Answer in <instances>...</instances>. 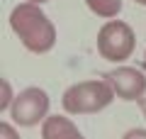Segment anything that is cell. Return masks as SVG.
I'll return each instance as SVG.
<instances>
[{
  "label": "cell",
  "instance_id": "cell-1",
  "mask_svg": "<svg viewBox=\"0 0 146 139\" xmlns=\"http://www.w3.org/2000/svg\"><path fill=\"white\" fill-rule=\"evenodd\" d=\"M10 27L32 54H46L56 44V27L36 3H20L10 12Z\"/></svg>",
  "mask_w": 146,
  "mask_h": 139
},
{
  "label": "cell",
  "instance_id": "cell-2",
  "mask_svg": "<svg viewBox=\"0 0 146 139\" xmlns=\"http://www.w3.org/2000/svg\"><path fill=\"white\" fill-rule=\"evenodd\" d=\"M115 88L110 81H83L66 88L61 98V105L68 115H95L102 112L115 100Z\"/></svg>",
  "mask_w": 146,
  "mask_h": 139
},
{
  "label": "cell",
  "instance_id": "cell-3",
  "mask_svg": "<svg viewBox=\"0 0 146 139\" xmlns=\"http://www.w3.org/2000/svg\"><path fill=\"white\" fill-rule=\"evenodd\" d=\"M136 46V34L127 22L110 20L98 32V54L105 61H127Z\"/></svg>",
  "mask_w": 146,
  "mask_h": 139
},
{
  "label": "cell",
  "instance_id": "cell-4",
  "mask_svg": "<svg viewBox=\"0 0 146 139\" xmlns=\"http://www.w3.org/2000/svg\"><path fill=\"white\" fill-rule=\"evenodd\" d=\"M46 115H49V95L46 90L36 86L25 88L10 105V117L20 127H34V124L44 122Z\"/></svg>",
  "mask_w": 146,
  "mask_h": 139
},
{
  "label": "cell",
  "instance_id": "cell-5",
  "mask_svg": "<svg viewBox=\"0 0 146 139\" xmlns=\"http://www.w3.org/2000/svg\"><path fill=\"white\" fill-rule=\"evenodd\" d=\"M105 81H110V86L115 88L117 98L122 100H139L146 93V76L141 68L134 66H117L110 73H105Z\"/></svg>",
  "mask_w": 146,
  "mask_h": 139
},
{
  "label": "cell",
  "instance_id": "cell-6",
  "mask_svg": "<svg viewBox=\"0 0 146 139\" xmlns=\"http://www.w3.org/2000/svg\"><path fill=\"white\" fill-rule=\"evenodd\" d=\"M42 139H85L83 132L76 127L66 115H51L42 122Z\"/></svg>",
  "mask_w": 146,
  "mask_h": 139
},
{
  "label": "cell",
  "instance_id": "cell-7",
  "mask_svg": "<svg viewBox=\"0 0 146 139\" xmlns=\"http://www.w3.org/2000/svg\"><path fill=\"white\" fill-rule=\"evenodd\" d=\"M85 5L93 15L105 17V20H115L122 12V0H85Z\"/></svg>",
  "mask_w": 146,
  "mask_h": 139
},
{
  "label": "cell",
  "instance_id": "cell-8",
  "mask_svg": "<svg viewBox=\"0 0 146 139\" xmlns=\"http://www.w3.org/2000/svg\"><path fill=\"white\" fill-rule=\"evenodd\" d=\"M12 100H15V98H12V93H10V83L3 78V100H0V108H3V110H10Z\"/></svg>",
  "mask_w": 146,
  "mask_h": 139
},
{
  "label": "cell",
  "instance_id": "cell-9",
  "mask_svg": "<svg viewBox=\"0 0 146 139\" xmlns=\"http://www.w3.org/2000/svg\"><path fill=\"white\" fill-rule=\"evenodd\" d=\"M0 137L3 139H20V134L15 132V127L10 122H0Z\"/></svg>",
  "mask_w": 146,
  "mask_h": 139
},
{
  "label": "cell",
  "instance_id": "cell-10",
  "mask_svg": "<svg viewBox=\"0 0 146 139\" xmlns=\"http://www.w3.org/2000/svg\"><path fill=\"white\" fill-rule=\"evenodd\" d=\"M122 139H146V129L144 127H134V129H129V132H124Z\"/></svg>",
  "mask_w": 146,
  "mask_h": 139
},
{
  "label": "cell",
  "instance_id": "cell-11",
  "mask_svg": "<svg viewBox=\"0 0 146 139\" xmlns=\"http://www.w3.org/2000/svg\"><path fill=\"white\" fill-rule=\"evenodd\" d=\"M136 105H139V110L144 112V117H146V98H139V100H136Z\"/></svg>",
  "mask_w": 146,
  "mask_h": 139
},
{
  "label": "cell",
  "instance_id": "cell-12",
  "mask_svg": "<svg viewBox=\"0 0 146 139\" xmlns=\"http://www.w3.org/2000/svg\"><path fill=\"white\" fill-rule=\"evenodd\" d=\"M141 68L146 71V51H144V59H141Z\"/></svg>",
  "mask_w": 146,
  "mask_h": 139
},
{
  "label": "cell",
  "instance_id": "cell-13",
  "mask_svg": "<svg viewBox=\"0 0 146 139\" xmlns=\"http://www.w3.org/2000/svg\"><path fill=\"white\" fill-rule=\"evenodd\" d=\"M27 3H36L39 5V3H49V0H27Z\"/></svg>",
  "mask_w": 146,
  "mask_h": 139
},
{
  "label": "cell",
  "instance_id": "cell-14",
  "mask_svg": "<svg viewBox=\"0 0 146 139\" xmlns=\"http://www.w3.org/2000/svg\"><path fill=\"white\" fill-rule=\"evenodd\" d=\"M134 3H139V5H146V0H134Z\"/></svg>",
  "mask_w": 146,
  "mask_h": 139
}]
</instances>
